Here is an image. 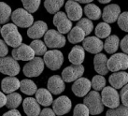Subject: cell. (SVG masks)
I'll use <instances>...</instances> for the list:
<instances>
[{"label":"cell","instance_id":"obj_35","mask_svg":"<svg viewBox=\"0 0 128 116\" xmlns=\"http://www.w3.org/2000/svg\"><path fill=\"white\" fill-rule=\"evenodd\" d=\"M76 26L82 28L84 31L86 36L90 35L91 32L92 31V29H94V24H92V22L90 19H88V18H83V19L78 20Z\"/></svg>","mask_w":128,"mask_h":116},{"label":"cell","instance_id":"obj_9","mask_svg":"<svg viewBox=\"0 0 128 116\" xmlns=\"http://www.w3.org/2000/svg\"><path fill=\"white\" fill-rule=\"evenodd\" d=\"M21 67L20 65L12 57L5 56L0 58V73L8 76H16L20 73Z\"/></svg>","mask_w":128,"mask_h":116},{"label":"cell","instance_id":"obj_8","mask_svg":"<svg viewBox=\"0 0 128 116\" xmlns=\"http://www.w3.org/2000/svg\"><path fill=\"white\" fill-rule=\"evenodd\" d=\"M44 67L45 64L42 58H40L39 56L34 57L24 67L22 71L26 77H38L44 70Z\"/></svg>","mask_w":128,"mask_h":116},{"label":"cell","instance_id":"obj_23","mask_svg":"<svg viewBox=\"0 0 128 116\" xmlns=\"http://www.w3.org/2000/svg\"><path fill=\"white\" fill-rule=\"evenodd\" d=\"M108 58L106 54L104 53H97L94 58V70L99 74V75H106L108 72L107 67Z\"/></svg>","mask_w":128,"mask_h":116},{"label":"cell","instance_id":"obj_48","mask_svg":"<svg viewBox=\"0 0 128 116\" xmlns=\"http://www.w3.org/2000/svg\"><path fill=\"white\" fill-rule=\"evenodd\" d=\"M110 1H112V0H98V2L101 4H108L110 3Z\"/></svg>","mask_w":128,"mask_h":116},{"label":"cell","instance_id":"obj_17","mask_svg":"<svg viewBox=\"0 0 128 116\" xmlns=\"http://www.w3.org/2000/svg\"><path fill=\"white\" fill-rule=\"evenodd\" d=\"M120 13H121V8L117 4H110L108 6H106L104 8L102 13L103 21L107 24H112L117 21Z\"/></svg>","mask_w":128,"mask_h":116},{"label":"cell","instance_id":"obj_30","mask_svg":"<svg viewBox=\"0 0 128 116\" xmlns=\"http://www.w3.org/2000/svg\"><path fill=\"white\" fill-rule=\"evenodd\" d=\"M22 98V95L18 93H10L7 95V102H6V106L8 109H17L19 106L21 105Z\"/></svg>","mask_w":128,"mask_h":116},{"label":"cell","instance_id":"obj_19","mask_svg":"<svg viewBox=\"0 0 128 116\" xmlns=\"http://www.w3.org/2000/svg\"><path fill=\"white\" fill-rule=\"evenodd\" d=\"M48 30V25L43 21H36L27 30V36L30 39H39L44 37L45 33Z\"/></svg>","mask_w":128,"mask_h":116},{"label":"cell","instance_id":"obj_40","mask_svg":"<svg viewBox=\"0 0 128 116\" xmlns=\"http://www.w3.org/2000/svg\"><path fill=\"white\" fill-rule=\"evenodd\" d=\"M89 109L84 104H78L75 107L73 116H89Z\"/></svg>","mask_w":128,"mask_h":116},{"label":"cell","instance_id":"obj_45","mask_svg":"<svg viewBox=\"0 0 128 116\" xmlns=\"http://www.w3.org/2000/svg\"><path fill=\"white\" fill-rule=\"evenodd\" d=\"M3 116H22V114L19 110L14 109H11V110H8L6 113H4Z\"/></svg>","mask_w":128,"mask_h":116},{"label":"cell","instance_id":"obj_36","mask_svg":"<svg viewBox=\"0 0 128 116\" xmlns=\"http://www.w3.org/2000/svg\"><path fill=\"white\" fill-rule=\"evenodd\" d=\"M106 86V79L102 75L94 76L91 81V87L94 88V91H100Z\"/></svg>","mask_w":128,"mask_h":116},{"label":"cell","instance_id":"obj_11","mask_svg":"<svg viewBox=\"0 0 128 116\" xmlns=\"http://www.w3.org/2000/svg\"><path fill=\"white\" fill-rule=\"evenodd\" d=\"M84 73V67L82 65H73L66 67L62 71V79L64 81L71 82L82 77Z\"/></svg>","mask_w":128,"mask_h":116},{"label":"cell","instance_id":"obj_44","mask_svg":"<svg viewBox=\"0 0 128 116\" xmlns=\"http://www.w3.org/2000/svg\"><path fill=\"white\" fill-rule=\"evenodd\" d=\"M38 116H56L54 111L50 108H45L44 109L40 110V113H39Z\"/></svg>","mask_w":128,"mask_h":116},{"label":"cell","instance_id":"obj_33","mask_svg":"<svg viewBox=\"0 0 128 116\" xmlns=\"http://www.w3.org/2000/svg\"><path fill=\"white\" fill-rule=\"evenodd\" d=\"M11 13V8L7 3L0 2V24H7L10 21Z\"/></svg>","mask_w":128,"mask_h":116},{"label":"cell","instance_id":"obj_13","mask_svg":"<svg viewBox=\"0 0 128 116\" xmlns=\"http://www.w3.org/2000/svg\"><path fill=\"white\" fill-rule=\"evenodd\" d=\"M35 57V53L30 46L21 44L12 50V58L21 61H30Z\"/></svg>","mask_w":128,"mask_h":116},{"label":"cell","instance_id":"obj_15","mask_svg":"<svg viewBox=\"0 0 128 116\" xmlns=\"http://www.w3.org/2000/svg\"><path fill=\"white\" fill-rule=\"evenodd\" d=\"M82 48L84 51H87L90 53H101L103 50V42L102 40L96 37H87L86 39L82 40Z\"/></svg>","mask_w":128,"mask_h":116},{"label":"cell","instance_id":"obj_49","mask_svg":"<svg viewBox=\"0 0 128 116\" xmlns=\"http://www.w3.org/2000/svg\"><path fill=\"white\" fill-rule=\"evenodd\" d=\"M0 32H1V26H0Z\"/></svg>","mask_w":128,"mask_h":116},{"label":"cell","instance_id":"obj_1","mask_svg":"<svg viewBox=\"0 0 128 116\" xmlns=\"http://www.w3.org/2000/svg\"><path fill=\"white\" fill-rule=\"evenodd\" d=\"M0 34L4 39L5 43H7L8 46L16 48L22 44V38L21 33L19 32L17 26L14 24H6L1 27Z\"/></svg>","mask_w":128,"mask_h":116},{"label":"cell","instance_id":"obj_5","mask_svg":"<svg viewBox=\"0 0 128 116\" xmlns=\"http://www.w3.org/2000/svg\"><path fill=\"white\" fill-rule=\"evenodd\" d=\"M45 66L50 68V70H58L64 63V55L60 51L52 50L47 51L43 58Z\"/></svg>","mask_w":128,"mask_h":116},{"label":"cell","instance_id":"obj_27","mask_svg":"<svg viewBox=\"0 0 128 116\" xmlns=\"http://www.w3.org/2000/svg\"><path fill=\"white\" fill-rule=\"evenodd\" d=\"M85 33L82 28L75 26L74 28H71V30L68 32V39L70 43L77 44V43L82 42V40L85 39Z\"/></svg>","mask_w":128,"mask_h":116},{"label":"cell","instance_id":"obj_14","mask_svg":"<svg viewBox=\"0 0 128 116\" xmlns=\"http://www.w3.org/2000/svg\"><path fill=\"white\" fill-rule=\"evenodd\" d=\"M91 81L87 78H78L76 80L72 85V92L74 95L78 97H83L85 96L91 90Z\"/></svg>","mask_w":128,"mask_h":116},{"label":"cell","instance_id":"obj_18","mask_svg":"<svg viewBox=\"0 0 128 116\" xmlns=\"http://www.w3.org/2000/svg\"><path fill=\"white\" fill-rule=\"evenodd\" d=\"M47 88L52 95H60L64 91L66 85L62 77L58 75H54L48 80Z\"/></svg>","mask_w":128,"mask_h":116},{"label":"cell","instance_id":"obj_43","mask_svg":"<svg viewBox=\"0 0 128 116\" xmlns=\"http://www.w3.org/2000/svg\"><path fill=\"white\" fill-rule=\"evenodd\" d=\"M8 53L7 44L5 43L4 40L0 39V57H5Z\"/></svg>","mask_w":128,"mask_h":116},{"label":"cell","instance_id":"obj_41","mask_svg":"<svg viewBox=\"0 0 128 116\" xmlns=\"http://www.w3.org/2000/svg\"><path fill=\"white\" fill-rule=\"evenodd\" d=\"M120 101H122L124 106H128V85L125 84L124 87H122L121 93H120Z\"/></svg>","mask_w":128,"mask_h":116},{"label":"cell","instance_id":"obj_31","mask_svg":"<svg viewBox=\"0 0 128 116\" xmlns=\"http://www.w3.org/2000/svg\"><path fill=\"white\" fill-rule=\"evenodd\" d=\"M64 6V0H45L44 7L50 14H55Z\"/></svg>","mask_w":128,"mask_h":116},{"label":"cell","instance_id":"obj_21","mask_svg":"<svg viewBox=\"0 0 128 116\" xmlns=\"http://www.w3.org/2000/svg\"><path fill=\"white\" fill-rule=\"evenodd\" d=\"M110 83L111 84V87L117 89H121L124 87L128 82V74L124 71H120V72H114L110 76Z\"/></svg>","mask_w":128,"mask_h":116},{"label":"cell","instance_id":"obj_38","mask_svg":"<svg viewBox=\"0 0 128 116\" xmlns=\"http://www.w3.org/2000/svg\"><path fill=\"white\" fill-rule=\"evenodd\" d=\"M106 116H128V108L126 106L119 105L117 108L108 109Z\"/></svg>","mask_w":128,"mask_h":116},{"label":"cell","instance_id":"obj_10","mask_svg":"<svg viewBox=\"0 0 128 116\" xmlns=\"http://www.w3.org/2000/svg\"><path fill=\"white\" fill-rule=\"evenodd\" d=\"M54 25L61 34H66L71 30L72 22L69 20L66 13L62 11L56 12L54 16Z\"/></svg>","mask_w":128,"mask_h":116},{"label":"cell","instance_id":"obj_34","mask_svg":"<svg viewBox=\"0 0 128 116\" xmlns=\"http://www.w3.org/2000/svg\"><path fill=\"white\" fill-rule=\"evenodd\" d=\"M29 46L34 51L35 55H38V56L44 55L45 53L47 52V46L45 45V43L43 41L39 40V39H34L32 42L30 43Z\"/></svg>","mask_w":128,"mask_h":116},{"label":"cell","instance_id":"obj_24","mask_svg":"<svg viewBox=\"0 0 128 116\" xmlns=\"http://www.w3.org/2000/svg\"><path fill=\"white\" fill-rule=\"evenodd\" d=\"M85 58V51L82 46L76 45L68 54V60L73 65H82Z\"/></svg>","mask_w":128,"mask_h":116},{"label":"cell","instance_id":"obj_28","mask_svg":"<svg viewBox=\"0 0 128 116\" xmlns=\"http://www.w3.org/2000/svg\"><path fill=\"white\" fill-rule=\"evenodd\" d=\"M20 90L25 95H32L36 94L38 87L33 81L29 80V79H24V80H22V81H20Z\"/></svg>","mask_w":128,"mask_h":116},{"label":"cell","instance_id":"obj_46","mask_svg":"<svg viewBox=\"0 0 128 116\" xmlns=\"http://www.w3.org/2000/svg\"><path fill=\"white\" fill-rule=\"evenodd\" d=\"M6 102H7V96L2 92H0V108L6 106Z\"/></svg>","mask_w":128,"mask_h":116},{"label":"cell","instance_id":"obj_37","mask_svg":"<svg viewBox=\"0 0 128 116\" xmlns=\"http://www.w3.org/2000/svg\"><path fill=\"white\" fill-rule=\"evenodd\" d=\"M24 8L29 13H34L38 10L40 6V0H22Z\"/></svg>","mask_w":128,"mask_h":116},{"label":"cell","instance_id":"obj_4","mask_svg":"<svg viewBox=\"0 0 128 116\" xmlns=\"http://www.w3.org/2000/svg\"><path fill=\"white\" fill-rule=\"evenodd\" d=\"M101 100L104 106H107L110 109L117 108L120 105V95L117 90L110 86H105L102 89Z\"/></svg>","mask_w":128,"mask_h":116},{"label":"cell","instance_id":"obj_26","mask_svg":"<svg viewBox=\"0 0 128 116\" xmlns=\"http://www.w3.org/2000/svg\"><path fill=\"white\" fill-rule=\"evenodd\" d=\"M119 43H120V39L116 35L108 36L106 39L105 43L103 44V48L108 53L112 54V53H115L118 51Z\"/></svg>","mask_w":128,"mask_h":116},{"label":"cell","instance_id":"obj_3","mask_svg":"<svg viewBox=\"0 0 128 116\" xmlns=\"http://www.w3.org/2000/svg\"><path fill=\"white\" fill-rule=\"evenodd\" d=\"M11 20L16 26L29 28L34 24V17L24 9H17L11 13Z\"/></svg>","mask_w":128,"mask_h":116},{"label":"cell","instance_id":"obj_22","mask_svg":"<svg viewBox=\"0 0 128 116\" xmlns=\"http://www.w3.org/2000/svg\"><path fill=\"white\" fill-rule=\"evenodd\" d=\"M1 88H2V91L6 94L13 93L20 88V81L13 76L4 78L1 81Z\"/></svg>","mask_w":128,"mask_h":116},{"label":"cell","instance_id":"obj_16","mask_svg":"<svg viewBox=\"0 0 128 116\" xmlns=\"http://www.w3.org/2000/svg\"><path fill=\"white\" fill-rule=\"evenodd\" d=\"M66 16L70 21H78L82 17V9L80 5L74 0H68L66 3Z\"/></svg>","mask_w":128,"mask_h":116},{"label":"cell","instance_id":"obj_25","mask_svg":"<svg viewBox=\"0 0 128 116\" xmlns=\"http://www.w3.org/2000/svg\"><path fill=\"white\" fill-rule=\"evenodd\" d=\"M36 100L39 105L44 106V107H49L52 104V101H54L50 92L45 88H40L38 90H36Z\"/></svg>","mask_w":128,"mask_h":116},{"label":"cell","instance_id":"obj_42","mask_svg":"<svg viewBox=\"0 0 128 116\" xmlns=\"http://www.w3.org/2000/svg\"><path fill=\"white\" fill-rule=\"evenodd\" d=\"M119 45L121 47L122 51L125 53V54H127L128 53V36H125L124 39H122L120 43H119Z\"/></svg>","mask_w":128,"mask_h":116},{"label":"cell","instance_id":"obj_7","mask_svg":"<svg viewBox=\"0 0 128 116\" xmlns=\"http://www.w3.org/2000/svg\"><path fill=\"white\" fill-rule=\"evenodd\" d=\"M66 38L63 34L59 33L56 30L50 29L47 30L44 35V43L49 48H62L66 45Z\"/></svg>","mask_w":128,"mask_h":116},{"label":"cell","instance_id":"obj_32","mask_svg":"<svg viewBox=\"0 0 128 116\" xmlns=\"http://www.w3.org/2000/svg\"><path fill=\"white\" fill-rule=\"evenodd\" d=\"M96 37L98 39H107L111 33V27L107 23H100L96 27Z\"/></svg>","mask_w":128,"mask_h":116},{"label":"cell","instance_id":"obj_47","mask_svg":"<svg viewBox=\"0 0 128 116\" xmlns=\"http://www.w3.org/2000/svg\"><path fill=\"white\" fill-rule=\"evenodd\" d=\"M78 3H82V4H87V3H91L94 0H74Z\"/></svg>","mask_w":128,"mask_h":116},{"label":"cell","instance_id":"obj_20","mask_svg":"<svg viewBox=\"0 0 128 116\" xmlns=\"http://www.w3.org/2000/svg\"><path fill=\"white\" fill-rule=\"evenodd\" d=\"M22 108L27 116H38L40 113V105L33 97H26L22 101Z\"/></svg>","mask_w":128,"mask_h":116},{"label":"cell","instance_id":"obj_29","mask_svg":"<svg viewBox=\"0 0 128 116\" xmlns=\"http://www.w3.org/2000/svg\"><path fill=\"white\" fill-rule=\"evenodd\" d=\"M84 13L90 20H98L101 17V10L94 4H87L84 8Z\"/></svg>","mask_w":128,"mask_h":116},{"label":"cell","instance_id":"obj_6","mask_svg":"<svg viewBox=\"0 0 128 116\" xmlns=\"http://www.w3.org/2000/svg\"><path fill=\"white\" fill-rule=\"evenodd\" d=\"M108 69L111 72H118L128 68V56L124 53H115L107 62Z\"/></svg>","mask_w":128,"mask_h":116},{"label":"cell","instance_id":"obj_12","mask_svg":"<svg viewBox=\"0 0 128 116\" xmlns=\"http://www.w3.org/2000/svg\"><path fill=\"white\" fill-rule=\"evenodd\" d=\"M72 102L69 97L66 95H62L60 97L56 98L54 101H52V108L55 115L62 116L68 113L71 110Z\"/></svg>","mask_w":128,"mask_h":116},{"label":"cell","instance_id":"obj_39","mask_svg":"<svg viewBox=\"0 0 128 116\" xmlns=\"http://www.w3.org/2000/svg\"><path fill=\"white\" fill-rule=\"evenodd\" d=\"M119 27L124 32L128 31V12L124 11L122 13H120L117 19Z\"/></svg>","mask_w":128,"mask_h":116},{"label":"cell","instance_id":"obj_2","mask_svg":"<svg viewBox=\"0 0 128 116\" xmlns=\"http://www.w3.org/2000/svg\"><path fill=\"white\" fill-rule=\"evenodd\" d=\"M83 104L89 109V113L92 115H97L103 112L104 105L101 100V95L97 91L89 92L83 99Z\"/></svg>","mask_w":128,"mask_h":116}]
</instances>
